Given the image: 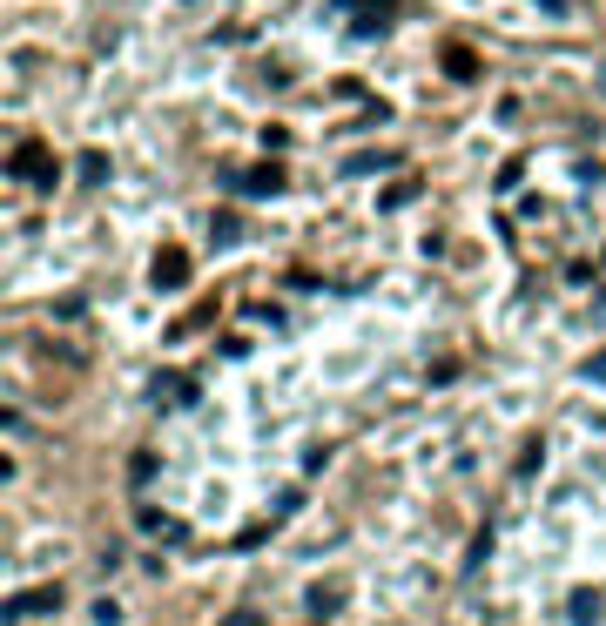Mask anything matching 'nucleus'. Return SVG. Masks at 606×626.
Listing matches in <instances>:
<instances>
[{
	"mask_svg": "<svg viewBox=\"0 0 606 626\" xmlns=\"http://www.w3.org/2000/svg\"><path fill=\"white\" fill-rule=\"evenodd\" d=\"M229 189H242V196H283V168H276V162L229 168Z\"/></svg>",
	"mask_w": 606,
	"mask_h": 626,
	"instance_id": "obj_3",
	"label": "nucleus"
},
{
	"mask_svg": "<svg viewBox=\"0 0 606 626\" xmlns=\"http://www.w3.org/2000/svg\"><path fill=\"white\" fill-rule=\"evenodd\" d=\"M512 472H519V478H532V472H539V438H526V444H519V465H512Z\"/></svg>",
	"mask_w": 606,
	"mask_h": 626,
	"instance_id": "obj_10",
	"label": "nucleus"
},
{
	"mask_svg": "<svg viewBox=\"0 0 606 626\" xmlns=\"http://www.w3.org/2000/svg\"><path fill=\"white\" fill-rule=\"evenodd\" d=\"M34 613H61V586H34V593H14V599H7V626H14V620H34Z\"/></svg>",
	"mask_w": 606,
	"mask_h": 626,
	"instance_id": "obj_4",
	"label": "nucleus"
},
{
	"mask_svg": "<svg viewBox=\"0 0 606 626\" xmlns=\"http://www.w3.org/2000/svg\"><path fill=\"white\" fill-rule=\"evenodd\" d=\"M102 175H108V155L88 149V155H81V183H102Z\"/></svg>",
	"mask_w": 606,
	"mask_h": 626,
	"instance_id": "obj_12",
	"label": "nucleus"
},
{
	"mask_svg": "<svg viewBox=\"0 0 606 626\" xmlns=\"http://www.w3.org/2000/svg\"><path fill=\"white\" fill-rule=\"evenodd\" d=\"M7 168H14L20 183H34V189H47V183L61 175V162L41 149V142H20V149H14V162H7Z\"/></svg>",
	"mask_w": 606,
	"mask_h": 626,
	"instance_id": "obj_1",
	"label": "nucleus"
},
{
	"mask_svg": "<svg viewBox=\"0 0 606 626\" xmlns=\"http://www.w3.org/2000/svg\"><path fill=\"white\" fill-rule=\"evenodd\" d=\"M149 276H155V290H182V283H189V256H182V249L168 243L162 256L149 263Z\"/></svg>",
	"mask_w": 606,
	"mask_h": 626,
	"instance_id": "obj_5",
	"label": "nucleus"
},
{
	"mask_svg": "<svg viewBox=\"0 0 606 626\" xmlns=\"http://www.w3.org/2000/svg\"><path fill=\"white\" fill-rule=\"evenodd\" d=\"M216 317V304H202V310H189V317H182L176 323V330H168V337H189V330H202V323H209Z\"/></svg>",
	"mask_w": 606,
	"mask_h": 626,
	"instance_id": "obj_11",
	"label": "nucleus"
},
{
	"mask_svg": "<svg viewBox=\"0 0 606 626\" xmlns=\"http://www.w3.org/2000/svg\"><path fill=\"white\" fill-rule=\"evenodd\" d=\"M155 391H162V397H176V404H196V378H162Z\"/></svg>",
	"mask_w": 606,
	"mask_h": 626,
	"instance_id": "obj_9",
	"label": "nucleus"
},
{
	"mask_svg": "<svg viewBox=\"0 0 606 626\" xmlns=\"http://www.w3.org/2000/svg\"><path fill=\"white\" fill-rule=\"evenodd\" d=\"M445 75H458V81H471V75H479V54H471V47H445Z\"/></svg>",
	"mask_w": 606,
	"mask_h": 626,
	"instance_id": "obj_6",
	"label": "nucleus"
},
{
	"mask_svg": "<svg viewBox=\"0 0 606 626\" xmlns=\"http://www.w3.org/2000/svg\"><path fill=\"white\" fill-rule=\"evenodd\" d=\"M337 7H350V34H357V41H378L384 28H391V0H337Z\"/></svg>",
	"mask_w": 606,
	"mask_h": 626,
	"instance_id": "obj_2",
	"label": "nucleus"
},
{
	"mask_svg": "<svg viewBox=\"0 0 606 626\" xmlns=\"http://www.w3.org/2000/svg\"><path fill=\"white\" fill-rule=\"evenodd\" d=\"M566 613H573V626H593V620H600V593H593V586H579Z\"/></svg>",
	"mask_w": 606,
	"mask_h": 626,
	"instance_id": "obj_7",
	"label": "nucleus"
},
{
	"mask_svg": "<svg viewBox=\"0 0 606 626\" xmlns=\"http://www.w3.org/2000/svg\"><path fill=\"white\" fill-rule=\"evenodd\" d=\"M485 552H492V525H479V533H471V546H465V573H479Z\"/></svg>",
	"mask_w": 606,
	"mask_h": 626,
	"instance_id": "obj_8",
	"label": "nucleus"
}]
</instances>
